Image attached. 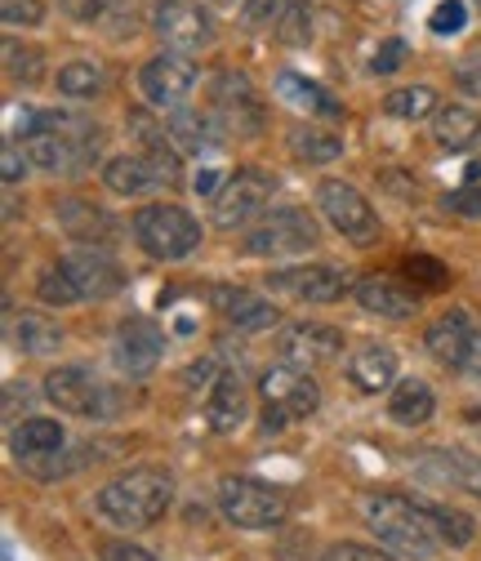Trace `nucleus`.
<instances>
[{
  "label": "nucleus",
  "instance_id": "1",
  "mask_svg": "<svg viewBox=\"0 0 481 561\" xmlns=\"http://www.w3.org/2000/svg\"><path fill=\"white\" fill-rule=\"evenodd\" d=\"M375 539L383 543L388 557L397 561H437V552L446 548L433 522V500H410V495H370L362 504Z\"/></svg>",
  "mask_w": 481,
  "mask_h": 561
},
{
  "label": "nucleus",
  "instance_id": "2",
  "mask_svg": "<svg viewBox=\"0 0 481 561\" xmlns=\"http://www.w3.org/2000/svg\"><path fill=\"white\" fill-rule=\"evenodd\" d=\"M170 504H174V477L152 463L116 472L94 495L99 517L112 522L116 530H148L170 513Z\"/></svg>",
  "mask_w": 481,
  "mask_h": 561
},
{
  "label": "nucleus",
  "instance_id": "3",
  "mask_svg": "<svg viewBox=\"0 0 481 561\" xmlns=\"http://www.w3.org/2000/svg\"><path fill=\"white\" fill-rule=\"evenodd\" d=\"M129 228H134V241H139V250L152 254V259H161V263H183L201 245V224L187 215L183 205H174V201H157V205L134 209V224Z\"/></svg>",
  "mask_w": 481,
  "mask_h": 561
},
{
  "label": "nucleus",
  "instance_id": "4",
  "mask_svg": "<svg viewBox=\"0 0 481 561\" xmlns=\"http://www.w3.org/2000/svg\"><path fill=\"white\" fill-rule=\"evenodd\" d=\"M219 513L237 526V530H277L290 517V500L282 485H267L259 477H224L219 490Z\"/></svg>",
  "mask_w": 481,
  "mask_h": 561
},
{
  "label": "nucleus",
  "instance_id": "5",
  "mask_svg": "<svg viewBox=\"0 0 481 561\" xmlns=\"http://www.w3.org/2000/svg\"><path fill=\"white\" fill-rule=\"evenodd\" d=\"M45 397L62 410V414H77V419H116L121 414V397L112 383H103L90 366H58L45 375Z\"/></svg>",
  "mask_w": 481,
  "mask_h": 561
},
{
  "label": "nucleus",
  "instance_id": "6",
  "mask_svg": "<svg viewBox=\"0 0 481 561\" xmlns=\"http://www.w3.org/2000/svg\"><path fill=\"white\" fill-rule=\"evenodd\" d=\"M317 209L325 215V224L353 245H375L379 241V215L375 205L343 179H325L317 187Z\"/></svg>",
  "mask_w": 481,
  "mask_h": 561
},
{
  "label": "nucleus",
  "instance_id": "7",
  "mask_svg": "<svg viewBox=\"0 0 481 561\" xmlns=\"http://www.w3.org/2000/svg\"><path fill=\"white\" fill-rule=\"evenodd\" d=\"M321 241V228L308 209L299 205H286V209H272V215L250 228L245 237V254L254 259H282V254H308L312 245Z\"/></svg>",
  "mask_w": 481,
  "mask_h": 561
},
{
  "label": "nucleus",
  "instance_id": "8",
  "mask_svg": "<svg viewBox=\"0 0 481 561\" xmlns=\"http://www.w3.org/2000/svg\"><path fill=\"white\" fill-rule=\"evenodd\" d=\"M277 192V179L263 174V170H237L224 179V187L215 192V209H210V224L232 232V228H245L250 219L263 215V205Z\"/></svg>",
  "mask_w": 481,
  "mask_h": 561
},
{
  "label": "nucleus",
  "instance_id": "9",
  "mask_svg": "<svg viewBox=\"0 0 481 561\" xmlns=\"http://www.w3.org/2000/svg\"><path fill=\"white\" fill-rule=\"evenodd\" d=\"M161 353H165V334L157 321L148 317H129L116 325V339H112V366L125 375V379H148L157 366H161Z\"/></svg>",
  "mask_w": 481,
  "mask_h": 561
},
{
  "label": "nucleus",
  "instance_id": "10",
  "mask_svg": "<svg viewBox=\"0 0 481 561\" xmlns=\"http://www.w3.org/2000/svg\"><path fill=\"white\" fill-rule=\"evenodd\" d=\"M152 27L174 54H192V49L215 45V19L201 10V0H157Z\"/></svg>",
  "mask_w": 481,
  "mask_h": 561
},
{
  "label": "nucleus",
  "instance_id": "11",
  "mask_svg": "<svg viewBox=\"0 0 481 561\" xmlns=\"http://www.w3.org/2000/svg\"><path fill=\"white\" fill-rule=\"evenodd\" d=\"M210 103H215V107H210L215 121H219L228 134L254 138V134L263 129V103H259L254 85H250L241 72H219L215 85H210Z\"/></svg>",
  "mask_w": 481,
  "mask_h": 561
},
{
  "label": "nucleus",
  "instance_id": "12",
  "mask_svg": "<svg viewBox=\"0 0 481 561\" xmlns=\"http://www.w3.org/2000/svg\"><path fill=\"white\" fill-rule=\"evenodd\" d=\"M263 286L286 295V299H299V304H334V299L348 295V276L339 267H325V263H299V267L267 272Z\"/></svg>",
  "mask_w": 481,
  "mask_h": 561
},
{
  "label": "nucleus",
  "instance_id": "13",
  "mask_svg": "<svg viewBox=\"0 0 481 561\" xmlns=\"http://www.w3.org/2000/svg\"><path fill=\"white\" fill-rule=\"evenodd\" d=\"M139 85H144L148 103H157V107L174 112V107H183V99L196 90V67H192V58H187V54L165 49V54H157V58H148V62H144Z\"/></svg>",
  "mask_w": 481,
  "mask_h": 561
},
{
  "label": "nucleus",
  "instance_id": "14",
  "mask_svg": "<svg viewBox=\"0 0 481 561\" xmlns=\"http://www.w3.org/2000/svg\"><path fill=\"white\" fill-rule=\"evenodd\" d=\"M58 267L67 272V280L77 286V299H112L125 286V272L116 267V259L99 245H81L67 259H58Z\"/></svg>",
  "mask_w": 481,
  "mask_h": 561
},
{
  "label": "nucleus",
  "instance_id": "15",
  "mask_svg": "<svg viewBox=\"0 0 481 561\" xmlns=\"http://www.w3.org/2000/svg\"><path fill=\"white\" fill-rule=\"evenodd\" d=\"M277 353L286 366H325V362H339L343 353V334L334 325H317V321H295L277 334Z\"/></svg>",
  "mask_w": 481,
  "mask_h": 561
},
{
  "label": "nucleus",
  "instance_id": "16",
  "mask_svg": "<svg viewBox=\"0 0 481 561\" xmlns=\"http://www.w3.org/2000/svg\"><path fill=\"white\" fill-rule=\"evenodd\" d=\"M259 388H263V401L267 405H277V410H286L290 419H308V414H317V405H321V388H317V379L308 375V370H299V366H267L263 375H259Z\"/></svg>",
  "mask_w": 481,
  "mask_h": 561
},
{
  "label": "nucleus",
  "instance_id": "17",
  "mask_svg": "<svg viewBox=\"0 0 481 561\" xmlns=\"http://www.w3.org/2000/svg\"><path fill=\"white\" fill-rule=\"evenodd\" d=\"M477 339H481V330L472 325V317L468 312H446V317H437L433 325H428V334H424V347L442 362V366H455V370H468L472 366V357H477Z\"/></svg>",
  "mask_w": 481,
  "mask_h": 561
},
{
  "label": "nucleus",
  "instance_id": "18",
  "mask_svg": "<svg viewBox=\"0 0 481 561\" xmlns=\"http://www.w3.org/2000/svg\"><path fill=\"white\" fill-rule=\"evenodd\" d=\"M165 134L183 157H210L228 138V129L215 121V112H192V107H174L165 121Z\"/></svg>",
  "mask_w": 481,
  "mask_h": 561
},
{
  "label": "nucleus",
  "instance_id": "19",
  "mask_svg": "<svg viewBox=\"0 0 481 561\" xmlns=\"http://www.w3.org/2000/svg\"><path fill=\"white\" fill-rule=\"evenodd\" d=\"M210 308L237 330H272L282 321L277 308H272L263 295L245 290V286H210Z\"/></svg>",
  "mask_w": 481,
  "mask_h": 561
},
{
  "label": "nucleus",
  "instance_id": "20",
  "mask_svg": "<svg viewBox=\"0 0 481 561\" xmlns=\"http://www.w3.org/2000/svg\"><path fill=\"white\" fill-rule=\"evenodd\" d=\"M250 414V397H245V383L237 370H224L215 379V388L205 392V424L215 433H237Z\"/></svg>",
  "mask_w": 481,
  "mask_h": 561
},
{
  "label": "nucleus",
  "instance_id": "21",
  "mask_svg": "<svg viewBox=\"0 0 481 561\" xmlns=\"http://www.w3.org/2000/svg\"><path fill=\"white\" fill-rule=\"evenodd\" d=\"M357 304L370 312V317H388V321H410L420 312V299L410 295L405 286H397V280H388V276H366V280H357Z\"/></svg>",
  "mask_w": 481,
  "mask_h": 561
},
{
  "label": "nucleus",
  "instance_id": "22",
  "mask_svg": "<svg viewBox=\"0 0 481 561\" xmlns=\"http://www.w3.org/2000/svg\"><path fill=\"white\" fill-rule=\"evenodd\" d=\"M415 463H420V472H428L433 481L459 485V490H468V495L481 500V459H477V455H463V450H424Z\"/></svg>",
  "mask_w": 481,
  "mask_h": 561
},
{
  "label": "nucleus",
  "instance_id": "23",
  "mask_svg": "<svg viewBox=\"0 0 481 561\" xmlns=\"http://www.w3.org/2000/svg\"><path fill=\"white\" fill-rule=\"evenodd\" d=\"M62 442H67V433H62L58 419H23V424H14V433H10V455L32 468V463L58 455Z\"/></svg>",
  "mask_w": 481,
  "mask_h": 561
},
{
  "label": "nucleus",
  "instance_id": "24",
  "mask_svg": "<svg viewBox=\"0 0 481 561\" xmlns=\"http://www.w3.org/2000/svg\"><path fill=\"white\" fill-rule=\"evenodd\" d=\"M348 379H353V388H362V392L388 388V383L397 379V353H392L388 343H366V347H357V353L348 357Z\"/></svg>",
  "mask_w": 481,
  "mask_h": 561
},
{
  "label": "nucleus",
  "instance_id": "25",
  "mask_svg": "<svg viewBox=\"0 0 481 561\" xmlns=\"http://www.w3.org/2000/svg\"><path fill=\"white\" fill-rule=\"evenodd\" d=\"M103 187H107L112 196H144V192L161 187V179H157L152 161L139 152V157H112V161L103 165Z\"/></svg>",
  "mask_w": 481,
  "mask_h": 561
},
{
  "label": "nucleus",
  "instance_id": "26",
  "mask_svg": "<svg viewBox=\"0 0 481 561\" xmlns=\"http://www.w3.org/2000/svg\"><path fill=\"white\" fill-rule=\"evenodd\" d=\"M433 410H437V397H433V388L424 379H401L392 388V397H388V414H392V424H401V428L428 424Z\"/></svg>",
  "mask_w": 481,
  "mask_h": 561
},
{
  "label": "nucleus",
  "instance_id": "27",
  "mask_svg": "<svg viewBox=\"0 0 481 561\" xmlns=\"http://www.w3.org/2000/svg\"><path fill=\"white\" fill-rule=\"evenodd\" d=\"M277 99L290 103V107H299V112H308V116H343V107L334 103V94L321 90L317 81L299 77V72H282L277 77Z\"/></svg>",
  "mask_w": 481,
  "mask_h": 561
},
{
  "label": "nucleus",
  "instance_id": "28",
  "mask_svg": "<svg viewBox=\"0 0 481 561\" xmlns=\"http://www.w3.org/2000/svg\"><path fill=\"white\" fill-rule=\"evenodd\" d=\"M433 138L446 152H468V148L481 144V121L468 107H442L433 116Z\"/></svg>",
  "mask_w": 481,
  "mask_h": 561
},
{
  "label": "nucleus",
  "instance_id": "29",
  "mask_svg": "<svg viewBox=\"0 0 481 561\" xmlns=\"http://www.w3.org/2000/svg\"><path fill=\"white\" fill-rule=\"evenodd\" d=\"M14 343L27 357H49L62 347V325L54 317H41V312H19L14 317Z\"/></svg>",
  "mask_w": 481,
  "mask_h": 561
},
{
  "label": "nucleus",
  "instance_id": "30",
  "mask_svg": "<svg viewBox=\"0 0 481 561\" xmlns=\"http://www.w3.org/2000/svg\"><path fill=\"white\" fill-rule=\"evenodd\" d=\"M58 215H62V228L72 232L81 245H107V237L116 232V224L103 215L99 205H81V201H67V205H58Z\"/></svg>",
  "mask_w": 481,
  "mask_h": 561
},
{
  "label": "nucleus",
  "instance_id": "31",
  "mask_svg": "<svg viewBox=\"0 0 481 561\" xmlns=\"http://www.w3.org/2000/svg\"><path fill=\"white\" fill-rule=\"evenodd\" d=\"M286 144H290V152H295L299 161H308V165H330V161L343 157V138H334V134H325V129H308V125H295V129L286 134Z\"/></svg>",
  "mask_w": 481,
  "mask_h": 561
},
{
  "label": "nucleus",
  "instance_id": "32",
  "mask_svg": "<svg viewBox=\"0 0 481 561\" xmlns=\"http://www.w3.org/2000/svg\"><path fill=\"white\" fill-rule=\"evenodd\" d=\"M103 90H107V72H103L99 62L77 58V62L58 67V94H62V99H94V94H103Z\"/></svg>",
  "mask_w": 481,
  "mask_h": 561
},
{
  "label": "nucleus",
  "instance_id": "33",
  "mask_svg": "<svg viewBox=\"0 0 481 561\" xmlns=\"http://www.w3.org/2000/svg\"><path fill=\"white\" fill-rule=\"evenodd\" d=\"M383 112L397 116V121H428L442 107H437V90L433 85H405V90H392L383 99Z\"/></svg>",
  "mask_w": 481,
  "mask_h": 561
},
{
  "label": "nucleus",
  "instance_id": "34",
  "mask_svg": "<svg viewBox=\"0 0 481 561\" xmlns=\"http://www.w3.org/2000/svg\"><path fill=\"white\" fill-rule=\"evenodd\" d=\"M41 67H45V54L36 49V45H23V41H5V72H10V81H19V85H41Z\"/></svg>",
  "mask_w": 481,
  "mask_h": 561
},
{
  "label": "nucleus",
  "instance_id": "35",
  "mask_svg": "<svg viewBox=\"0 0 481 561\" xmlns=\"http://www.w3.org/2000/svg\"><path fill=\"white\" fill-rule=\"evenodd\" d=\"M308 27H312V10H308V0H286L282 23H277L282 41H286V45H308V36H312Z\"/></svg>",
  "mask_w": 481,
  "mask_h": 561
},
{
  "label": "nucleus",
  "instance_id": "36",
  "mask_svg": "<svg viewBox=\"0 0 481 561\" xmlns=\"http://www.w3.org/2000/svg\"><path fill=\"white\" fill-rule=\"evenodd\" d=\"M99 23H103L107 36H116V41L134 36V27H139V0H107V10H103Z\"/></svg>",
  "mask_w": 481,
  "mask_h": 561
},
{
  "label": "nucleus",
  "instance_id": "37",
  "mask_svg": "<svg viewBox=\"0 0 481 561\" xmlns=\"http://www.w3.org/2000/svg\"><path fill=\"white\" fill-rule=\"evenodd\" d=\"M36 295H41V304H49V308H67V304H81L77 299V286L67 280V272L54 263L45 276H41V286H36Z\"/></svg>",
  "mask_w": 481,
  "mask_h": 561
},
{
  "label": "nucleus",
  "instance_id": "38",
  "mask_svg": "<svg viewBox=\"0 0 481 561\" xmlns=\"http://www.w3.org/2000/svg\"><path fill=\"white\" fill-rule=\"evenodd\" d=\"M468 27V5L463 0H437L433 14H428V32L437 36H459Z\"/></svg>",
  "mask_w": 481,
  "mask_h": 561
},
{
  "label": "nucleus",
  "instance_id": "39",
  "mask_svg": "<svg viewBox=\"0 0 481 561\" xmlns=\"http://www.w3.org/2000/svg\"><path fill=\"white\" fill-rule=\"evenodd\" d=\"M286 0H245L241 5V27L245 32H267L272 23H282Z\"/></svg>",
  "mask_w": 481,
  "mask_h": 561
},
{
  "label": "nucleus",
  "instance_id": "40",
  "mask_svg": "<svg viewBox=\"0 0 481 561\" xmlns=\"http://www.w3.org/2000/svg\"><path fill=\"white\" fill-rule=\"evenodd\" d=\"M0 19H5V27H41L45 0H0Z\"/></svg>",
  "mask_w": 481,
  "mask_h": 561
},
{
  "label": "nucleus",
  "instance_id": "41",
  "mask_svg": "<svg viewBox=\"0 0 481 561\" xmlns=\"http://www.w3.org/2000/svg\"><path fill=\"white\" fill-rule=\"evenodd\" d=\"M321 561H397V557H388L383 548H370V543H353V539H343V543H330Z\"/></svg>",
  "mask_w": 481,
  "mask_h": 561
},
{
  "label": "nucleus",
  "instance_id": "42",
  "mask_svg": "<svg viewBox=\"0 0 481 561\" xmlns=\"http://www.w3.org/2000/svg\"><path fill=\"white\" fill-rule=\"evenodd\" d=\"M405 272L415 276V280H424V286H433V290H442L446 280H450V272H446L437 259H428V254H410V259H405Z\"/></svg>",
  "mask_w": 481,
  "mask_h": 561
},
{
  "label": "nucleus",
  "instance_id": "43",
  "mask_svg": "<svg viewBox=\"0 0 481 561\" xmlns=\"http://www.w3.org/2000/svg\"><path fill=\"white\" fill-rule=\"evenodd\" d=\"M405 54H410V49H405V41H397V36H392V41H383V45L375 49V58H370V72H375V77H392L397 67L405 62Z\"/></svg>",
  "mask_w": 481,
  "mask_h": 561
},
{
  "label": "nucleus",
  "instance_id": "44",
  "mask_svg": "<svg viewBox=\"0 0 481 561\" xmlns=\"http://www.w3.org/2000/svg\"><path fill=\"white\" fill-rule=\"evenodd\" d=\"M99 561H161V557H152L148 548L129 543V539H107V543L99 548Z\"/></svg>",
  "mask_w": 481,
  "mask_h": 561
},
{
  "label": "nucleus",
  "instance_id": "45",
  "mask_svg": "<svg viewBox=\"0 0 481 561\" xmlns=\"http://www.w3.org/2000/svg\"><path fill=\"white\" fill-rule=\"evenodd\" d=\"M446 209L459 219H481V187H459L446 196Z\"/></svg>",
  "mask_w": 481,
  "mask_h": 561
},
{
  "label": "nucleus",
  "instance_id": "46",
  "mask_svg": "<svg viewBox=\"0 0 481 561\" xmlns=\"http://www.w3.org/2000/svg\"><path fill=\"white\" fill-rule=\"evenodd\" d=\"M455 85H459L463 94L481 99V54H468V58H459V67H455Z\"/></svg>",
  "mask_w": 481,
  "mask_h": 561
},
{
  "label": "nucleus",
  "instance_id": "47",
  "mask_svg": "<svg viewBox=\"0 0 481 561\" xmlns=\"http://www.w3.org/2000/svg\"><path fill=\"white\" fill-rule=\"evenodd\" d=\"M27 152H19V144H14V138H10V144H5V157H0V170H5V183L14 187L23 174H27Z\"/></svg>",
  "mask_w": 481,
  "mask_h": 561
},
{
  "label": "nucleus",
  "instance_id": "48",
  "mask_svg": "<svg viewBox=\"0 0 481 561\" xmlns=\"http://www.w3.org/2000/svg\"><path fill=\"white\" fill-rule=\"evenodd\" d=\"M58 5H62V14H72L77 23H94V19H103L107 0H58Z\"/></svg>",
  "mask_w": 481,
  "mask_h": 561
},
{
  "label": "nucleus",
  "instance_id": "49",
  "mask_svg": "<svg viewBox=\"0 0 481 561\" xmlns=\"http://www.w3.org/2000/svg\"><path fill=\"white\" fill-rule=\"evenodd\" d=\"M286 428H290V414L277 405H263V433L272 437V433H286Z\"/></svg>",
  "mask_w": 481,
  "mask_h": 561
},
{
  "label": "nucleus",
  "instance_id": "50",
  "mask_svg": "<svg viewBox=\"0 0 481 561\" xmlns=\"http://www.w3.org/2000/svg\"><path fill=\"white\" fill-rule=\"evenodd\" d=\"M192 187H196V192H201V196H210V192H215V187H219V170H201V174H196V179H192Z\"/></svg>",
  "mask_w": 481,
  "mask_h": 561
},
{
  "label": "nucleus",
  "instance_id": "51",
  "mask_svg": "<svg viewBox=\"0 0 481 561\" xmlns=\"http://www.w3.org/2000/svg\"><path fill=\"white\" fill-rule=\"evenodd\" d=\"M219 5H228V0H219Z\"/></svg>",
  "mask_w": 481,
  "mask_h": 561
}]
</instances>
